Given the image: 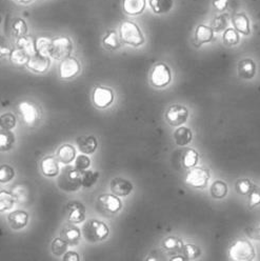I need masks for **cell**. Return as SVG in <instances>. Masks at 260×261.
<instances>
[{"mask_svg":"<svg viewBox=\"0 0 260 261\" xmlns=\"http://www.w3.org/2000/svg\"><path fill=\"white\" fill-rule=\"evenodd\" d=\"M64 261H78L79 255L76 252H68L63 256Z\"/></svg>","mask_w":260,"mask_h":261,"instance_id":"obj_48","label":"cell"},{"mask_svg":"<svg viewBox=\"0 0 260 261\" xmlns=\"http://www.w3.org/2000/svg\"><path fill=\"white\" fill-rule=\"evenodd\" d=\"M150 7L156 14H167L174 7V0H150Z\"/></svg>","mask_w":260,"mask_h":261,"instance_id":"obj_26","label":"cell"},{"mask_svg":"<svg viewBox=\"0 0 260 261\" xmlns=\"http://www.w3.org/2000/svg\"><path fill=\"white\" fill-rule=\"evenodd\" d=\"M40 170L45 177H55L59 174V165L57 158L53 156H46L41 160Z\"/></svg>","mask_w":260,"mask_h":261,"instance_id":"obj_16","label":"cell"},{"mask_svg":"<svg viewBox=\"0 0 260 261\" xmlns=\"http://www.w3.org/2000/svg\"><path fill=\"white\" fill-rule=\"evenodd\" d=\"M10 54H11L10 48L0 44V58H4L6 56H10Z\"/></svg>","mask_w":260,"mask_h":261,"instance_id":"obj_49","label":"cell"},{"mask_svg":"<svg viewBox=\"0 0 260 261\" xmlns=\"http://www.w3.org/2000/svg\"><path fill=\"white\" fill-rule=\"evenodd\" d=\"M99 178L98 172H93V171H84L81 172V186L86 189H89L93 187Z\"/></svg>","mask_w":260,"mask_h":261,"instance_id":"obj_32","label":"cell"},{"mask_svg":"<svg viewBox=\"0 0 260 261\" xmlns=\"http://www.w3.org/2000/svg\"><path fill=\"white\" fill-rule=\"evenodd\" d=\"M91 166V160L89 157H87L86 155H79L76 158L75 161V168L80 171V172H84L86 170H88Z\"/></svg>","mask_w":260,"mask_h":261,"instance_id":"obj_44","label":"cell"},{"mask_svg":"<svg viewBox=\"0 0 260 261\" xmlns=\"http://www.w3.org/2000/svg\"><path fill=\"white\" fill-rule=\"evenodd\" d=\"M73 50V43L69 37L60 36L52 39V47L50 57L56 60H62L70 56Z\"/></svg>","mask_w":260,"mask_h":261,"instance_id":"obj_7","label":"cell"},{"mask_svg":"<svg viewBox=\"0 0 260 261\" xmlns=\"http://www.w3.org/2000/svg\"><path fill=\"white\" fill-rule=\"evenodd\" d=\"M253 188L254 185L250 180H248V179H241V180H238L236 184V190L241 195L250 194Z\"/></svg>","mask_w":260,"mask_h":261,"instance_id":"obj_43","label":"cell"},{"mask_svg":"<svg viewBox=\"0 0 260 261\" xmlns=\"http://www.w3.org/2000/svg\"><path fill=\"white\" fill-rule=\"evenodd\" d=\"M14 2L18 3V4H22V5H28V4H31L33 0H14Z\"/></svg>","mask_w":260,"mask_h":261,"instance_id":"obj_51","label":"cell"},{"mask_svg":"<svg viewBox=\"0 0 260 261\" xmlns=\"http://www.w3.org/2000/svg\"><path fill=\"white\" fill-rule=\"evenodd\" d=\"M258 204H260V193L258 192V190L256 189V187L254 186L253 190L250 193V202H249V207L253 208L255 206H257Z\"/></svg>","mask_w":260,"mask_h":261,"instance_id":"obj_46","label":"cell"},{"mask_svg":"<svg viewBox=\"0 0 260 261\" xmlns=\"http://www.w3.org/2000/svg\"><path fill=\"white\" fill-rule=\"evenodd\" d=\"M83 234L88 242L95 243L108 238L110 230L108 225L97 219H91L83 226Z\"/></svg>","mask_w":260,"mask_h":261,"instance_id":"obj_2","label":"cell"},{"mask_svg":"<svg viewBox=\"0 0 260 261\" xmlns=\"http://www.w3.org/2000/svg\"><path fill=\"white\" fill-rule=\"evenodd\" d=\"M255 256L254 247L247 240L235 241L229 250V257L234 261H250L253 260Z\"/></svg>","mask_w":260,"mask_h":261,"instance_id":"obj_5","label":"cell"},{"mask_svg":"<svg viewBox=\"0 0 260 261\" xmlns=\"http://www.w3.org/2000/svg\"><path fill=\"white\" fill-rule=\"evenodd\" d=\"M145 7H147V0H123L122 2L123 11L129 16L141 14Z\"/></svg>","mask_w":260,"mask_h":261,"instance_id":"obj_21","label":"cell"},{"mask_svg":"<svg viewBox=\"0 0 260 261\" xmlns=\"http://www.w3.org/2000/svg\"><path fill=\"white\" fill-rule=\"evenodd\" d=\"M51 47H52V39L48 37H39L35 41L36 53L41 56L50 57Z\"/></svg>","mask_w":260,"mask_h":261,"instance_id":"obj_28","label":"cell"},{"mask_svg":"<svg viewBox=\"0 0 260 261\" xmlns=\"http://www.w3.org/2000/svg\"><path fill=\"white\" fill-rule=\"evenodd\" d=\"M227 194V186L224 181L217 180L211 186V195L215 199H222Z\"/></svg>","mask_w":260,"mask_h":261,"instance_id":"obj_33","label":"cell"},{"mask_svg":"<svg viewBox=\"0 0 260 261\" xmlns=\"http://www.w3.org/2000/svg\"><path fill=\"white\" fill-rule=\"evenodd\" d=\"M80 230L76 225H74V223L64 226L60 233V238L66 241L69 246H76L80 239Z\"/></svg>","mask_w":260,"mask_h":261,"instance_id":"obj_18","label":"cell"},{"mask_svg":"<svg viewBox=\"0 0 260 261\" xmlns=\"http://www.w3.org/2000/svg\"><path fill=\"white\" fill-rule=\"evenodd\" d=\"M14 141V135L10 132V129L2 130V132H0V151L6 152L11 150Z\"/></svg>","mask_w":260,"mask_h":261,"instance_id":"obj_31","label":"cell"},{"mask_svg":"<svg viewBox=\"0 0 260 261\" xmlns=\"http://www.w3.org/2000/svg\"><path fill=\"white\" fill-rule=\"evenodd\" d=\"M13 31H14V34L17 37H21V36L27 35L28 25H27L25 21L21 18L16 19L13 23Z\"/></svg>","mask_w":260,"mask_h":261,"instance_id":"obj_42","label":"cell"},{"mask_svg":"<svg viewBox=\"0 0 260 261\" xmlns=\"http://www.w3.org/2000/svg\"><path fill=\"white\" fill-rule=\"evenodd\" d=\"M199 160L198 153L193 149H187L181 157V163L186 169H192L195 166H197Z\"/></svg>","mask_w":260,"mask_h":261,"instance_id":"obj_29","label":"cell"},{"mask_svg":"<svg viewBox=\"0 0 260 261\" xmlns=\"http://www.w3.org/2000/svg\"><path fill=\"white\" fill-rule=\"evenodd\" d=\"M68 247H69V244L62 238H56L53 240V242L51 244V250L55 256H61L62 254L67 252Z\"/></svg>","mask_w":260,"mask_h":261,"instance_id":"obj_38","label":"cell"},{"mask_svg":"<svg viewBox=\"0 0 260 261\" xmlns=\"http://www.w3.org/2000/svg\"><path fill=\"white\" fill-rule=\"evenodd\" d=\"M223 41L226 45H237L240 41L238 32L233 28L225 29L223 33Z\"/></svg>","mask_w":260,"mask_h":261,"instance_id":"obj_36","label":"cell"},{"mask_svg":"<svg viewBox=\"0 0 260 261\" xmlns=\"http://www.w3.org/2000/svg\"><path fill=\"white\" fill-rule=\"evenodd\" d=\"M111 192L118 196V197H124V196H127L132 193L133 191V184L126 180L124 178H114L111 181L110 185Z\"/></svg>","mask_w":260,"mask_h":261,"instance_id":"obj_14","label":"cell"},{"mask_svg":"<svg viewBox=\"0 0 260 261\" xmlns=\"http://www.w3.org/2000/svg\"><path fill=\"white\" fill-rule=\"evenodd\" d=\"M50 57L41 56L39 54H34L33 56H30L27 62V68L35 73H44L50 68Z\"/></svg>","mask_w":260,"mask_h":261,"instance_id":"obj_13","label":"cell"},{"mask_svg":"<svg viewBox=\"0 0 260 261\" xmlns=\"http://www.w3.org/2000/svg\"><path fill=\"white\" fill-rule=\"evenodd\" d=\"M17 45H18L19 48H21L23 52H25L29 56H33L34 54H36L34 39L27 36V35L18 37Z\"/></svg>","mask_w":260,"mask_h":261,"instance_id":"obj_30","label":"cell"},{"mask_svg":"<svg viewBox=\"0 0 260 261\" xmlns=\"http://www.w3.org/2000/svg\"><path fill=\"white\" fill-rule=\"evenodd\" d=\"M232 23L234 29L240 33V34L248 36L251 33L250 29V20L245 13H238L232 18Z\"/></svg>","mask_w":260,"mask_h":261,"instance_id":"obj_22","label":"cell"},{"mask_svg":"<svg viewBox=\"0 0 260 261\" xmlns=\"http://www.w3.org/2000/svg\"><path fill=\"white\" fill-rule=\"evenodd\" d=\"M29 221V214L24 211H14L8 216V222L9 225L15 231L21 230V228L25 227Z\"/></svg>","mask_w":260,"mask_h":261,"instance_id":"obj_15","label":"cell"},{"mask_svg":"<svg viewBox=\"0 0 260 261\" xmlns=\"http://www.w3.org/2000/svg\"><path fill=\"white\" fill-rule=\"evenodd\" d=\"M210 179V171L201 168H192L186 177L187 185L195 189H203Z\"/></svg>","mask_w":260,"mask_h":261,"instance_id":"obj_8","label":"cell"},{"mask_svg":"<svg viewBox=\"0 0 260 261\" xmlns=\"http://www.w3.org/2000/svg\"><path fill=\"white\" fill-rule=\"evenodd\" d=\"M80 63L76 58L67 57L61 60L59 65V75L62 79H71L77 76L80 72Z\"/></svg>","mask_w":260,"mask_h":261,"instance_id":"obj_10","label":"cell"},{"mask_svg":"<svg viewBox=\"0 0 260 261\" xmlns=\"http://www.w3.org/2000/svg\"><path fill=\"white\" fill-rule=\"evenodd\" d=\"M19 112L21 114V116L23 118V121L31 125V124H34L38 118V112L35 106H33L30 102L27 101H22L19 103Z\"/></svg>","mask_w":260,"mask_h":261,"instance_id":"obj_17","label":"cell"},{"mask_svg":"<svg viewBox=\"0 0 260 261\" xmlns=\"http://www.w3.org/2000/svg\"><path fill=\"white\" fill-rule=\"evenodd\" d=\"M59 189L64 192H76L81 186V172L75 167L72 168L67 165L63 168L57 180Z\"/></svg>","mask_w":260,"mask_h":261,"instance_id":"obj_1","label":"cell"},{"mask_svg":"<svg viewBox=\"0 0 260 261\" xmlns=\"http://www.w3.org/2000/svg\"><path fill=\"white\" fill-rule=\"evenodd\" d=\"M15 176L14 169L9 165L0 166V184H7L11 181Z\"/></svg>","mask_w":260,"mask_h":261,"instance_id":"obj_39","label":"cell"},{"mask_svg":"<svg viewBox=\"0 0 260 261\" xmlns=\"http://www.w3.org/2000/svg\"><path fill=\"white\" fill-rule=\"evenodd\" d=\"M151 84L155 88H165L172 80V73L166 63H157L151 72Z\"/></svg>","mask_w":260,"mask_h":261,"instance_id":"obj_6","label":"cell"},{"mask_svg":"<svg viewBox=\"0 0 260 261\" xmlns=\"http://www.w3.org/2000/svg\"><path fill=\"white\" fill-rule=\"evenodd\" d=\"M114 100L113 91L109 88L97 87L93 92V102L98 109H106Z\"/></svg>","mask_w":260,"mask_h":261,"instance_id":"obj_12","label":"cell"},{"mask_svg":"<svg viewBox=\"0 0 260 261\" xmlns=\"http://www.w3.org/2000/svg\"><path fill=\"white\" fill-rule=\"evenodd\" d=\"M171 260H172V261H175V260L183 261V260H186V259H185V257H181V256H176V257H173Z\"/></svg>","mask_w":260,"mask_h":261,"instance_id":"obj_52","label":"cell"},{"mask_svg":"<svg viewBox=\"0 0 260 261\" xmlns=\"http://www.w3.org/2000/svg\"><path fill=\"white\" fill-rule=\"evenodd\" d=\"M183 253H184V256L185 258L187 259H197L201 252H200V249L196 246H194V244H186L185 247H183Z\"/></svg>","mask_w":260,"mask_h":261,"instance_id":"obj_40","label":"cell"},{"mask_svg":"<svg viewBox=\"0 0 260 261\" xmlns=\"http://www.w3.org/2000/svg\"><path fill=\"white\" fill-rule=\"evenodd\" d=\"M122 208V202L114 194L100 195L96 201V210L105 217L115 216Z\"/></svg>","mask_w":260,"mask_h":261,"instance_id":"obj_3","label":"cell"},{"mask_svg":"<svg viewBox=\"0 0 260 261\" xmlns=\"http://www.w3.org/2000/svg\"><path fill=\"white\" fill-rule=\"evenodd\" d=\"M183 241L177 239L175 237H169L164 240V248L168 252H174L177 253L183 250Z\"/></svg>","mask_w":260,"mask_h":261,"instance_id":"obj_37","label":"cell"},{"mask_svg":"<svg viewBox=\"0 0 260 261\" xmlns=\"http://www.w3.org/2000/svg\"><path fill=\"white\" fill-rule=\"evenodd\" d=\"M77 145L81 153L93 154L97 149L98 142L94 136H81L77 139Z\"/></svg>","mask_w":260,"mask_h":261,"instance_id":"obj_24","label":"cell"},{"mask_svg":"<svg viewBox=\"0 0 260 261\" xmlns=\"http://www.w3.org/2000/svg\"><path fill=\"white\" fill-rule=\"evenodd\" d=\"M16 124V118L12 113H6L0 116V126L4 129H12Z\"/></svg>","mask_w":260,"mask_h":261,"instance_id":"obj_41","label":"cell"},{"mask_svg":"<svg viewBox=\"0 0 260 261\" xmlns=\"http://www.w3.org/2000/svg\"><path fill=\"white\" fill-rule=\"evenodd\" d=\"M189 118V110L185 106L173 105L166 113V120L172 126H180Z\"/></svg>","mask_w":260,"mask_h":261,"instance_id":"obj_9","label":"cell"},{"mask_svg":"<svg viewBox=\"0 0 260 261\" xmlns=\"http://www.w3.org/2000/svg\"><path fill=\"white\" fill-rule=\"evenodd\" d=\"M229 4V0H213V6L217 11H224Z\"/></svg>","mask_w":260,"mask_h":261,"instance_id":"obj_47","label":"cell"},{"mask_svg":"<svg viewBox=\"0 0 260 261\" xmlns=\"http://www.w3.org/2000/svg\"><path fill=\"white\" fill-rule=\"evenodd\" d=\"M103 45L109 50H116L120 46V41L115 31H110L102 40Z\"/></svg>","mask_w":260,"mask_h":261,"instance_id":"obj_35","label":"cell"},{"mask_svg":"<svg viewBox=\"0 0 260 261\" xmlns=\"http://www.w3.org/2000/svg\"><path fill=\"white\" fill-rule=\"evenodd\" d=\"M214 39V30L213 28L200 24L197 27L195 32V42L197 46H200L204 43H209Z\"/></svg>","mask_w":260,"mask_h":261,"instance_id":"obj_19","label":"cell"},{"mask_svg":"<svg viewBox=\"0 0 260 261\" xmlns=\"http://www.w3.org/2000/svg\"><path fill=\"white\" fill-rule=\"evenodd\" d=\"M120 39L128 45L140 46L144 43V37L140 28L132 21H123L119 29Z\"/></svg>","mask_w":260,"mask_h":261,"instance_id":"obj_4","label":"cell"},{"mask_svg":"<svg viewBox=\"0 0 260 261\" xmlns=\"http://www.w3.org/2000/svg\"><path fill=\"white\" fill-rule=\"evenodd\" d=\"M227 15L223 14L218 16V17L214 20V24H213V30L214 32H222L226 29L227 25Z\"/></svg>","mask_w":260,"mask_h":261,"instance_id":"obj_45","label":"cell"},{"mask_svg":"<svg viewBox=\"0 0 260 261\" xmlns=\"http://www.w3.org/2000/svg\"><path fill=\"white\" fill-rule=\"evenodd\" d=\"M255 235H253L252 236V238H254V239H258V240H260V227H258L257 230H255Z\"/></svg>","mask_w":260,"mask_h":261,"instance_id":"obj_50","label":"cell"},{"mask_svg":"<svg viewBox=\"0 0 260 261\" xmlns=\"http://www.w3.org/2000/svg\"><path fill=\"white\" fill-rule=\"evenodd\" d=\"M256 63L250 59H243L238 63V75L242 79H252L256 75Z\"/></svg>","mask_w":260,"mask_h":261,"instance_id":"obj_20","label":"cell"},{"mask_svg":"<svg viewBox=\"0 0 260 261\" xmlns=\"http://www.w3.org/2000/svg\"><path fill=\"white\" fill-rule=\"evenodd\" d=\"M66 213L70 223H81L86 219V206L79 201H70L67 204Z\"/></svg>","mask_w":260,"mask_h":261,"instance_id":"obj_11","label":"cell"},{"mask_svg":"<svg viewBox=\"0 0 260 261\" xmlns=\"http://www.w3.org/2000/svg\"><path fill=\"white\" fill-rule=\"evenodd\" d=\"M16 201H17V199H16L13 193L6 190L0 191V213L11 210Z\"/></svg>","mask_w":260,"mask_h":261,"instance_id":"obj_27","label":"cell"},{"mask_svg":"<svg viewBox=\"0 0 260 261\" xmlns=\"http://www.w3.org/2000/svg\"><path fill=\"white\" fill-rule=\"evenodd\" d=\"M57 160L63 165H70L76 157V150L71 144H63L57 151Z\"/></svg>","mask_w":260,"mask_h":261,"instance_id":"obj_23","label":"cell"},{"mask_svg":"<svg viewBox=\"0 0 260 261\" xmlns=\"http://www.w3.org/2000/svg\"><path fill=\"white\" fill-rule=\"evenodd\" d=\"M174 140L176 142L177 145L179 146H185L188 145L189 143H191L192 138H193V134L192 130L189 127L186 126H179L174 133Z\"/></svg>","mask_w":260,"mask_h":261,"instance_id":"obj_25","label":"cell"},{"mask_svg":"<svg viewBox=\"0 0 260 261\" xmlns=\"http://www.w3.org/2000/svg\"><path fill=\"white\" fill-rule=\"evenodd\" d=\"M29 55L23 52L21 48H15V50L11 51L10 54V60L13 64L15 65H24L27 64L28 60H29Z\"/></svg>","mask_w":260,"mask_h":261,"instance_id":"obj_34","label":"cell"}]
</instances>
